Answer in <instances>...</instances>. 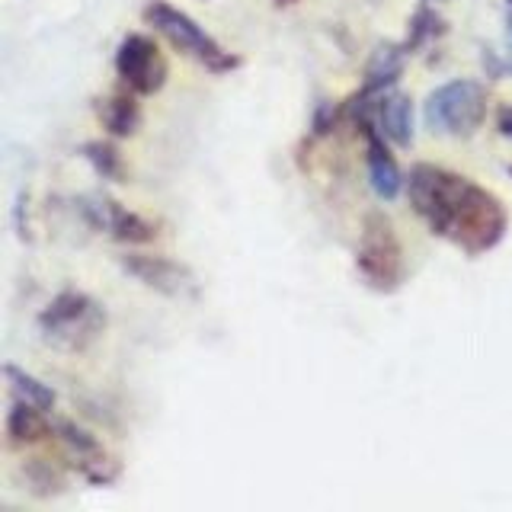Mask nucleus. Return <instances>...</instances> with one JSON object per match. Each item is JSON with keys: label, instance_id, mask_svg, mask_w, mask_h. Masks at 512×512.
I'll list each match as a JSON object with an SVG mask.
<instances>
[{"label": "nucleus", "instance_id": "f257e3e1", "mask_svg": "<svg viewBox=\"0 0 512 512\" xmlns=\"http://www.w3.org/2000/svg\"><path fill=\"white\" fill-rule=\"evenodd\" d=\"M407 196L432 234L445 237L468 256L487 253L506 237L509 215L503 202L464 173L416 164L407 180Z\"/></svg>", "mask_w": 512, "mask_h": 512}, {"label": "nucleus", "instance_id": "f03ea898", "mask_svg": "<svg viewBox=\"0 0 512 512\" xmlns=\"http://www.w3.org/2000/svg\"><path fill=\"white\" fill-rule=\"evenodd\" d=\"M356 272L368 288L381 295L397 292L407 279L404 244H400L394 221L384 212H372L362 221L359 250H356Z\"/></svg>", "mask_w": 512, "mask_h": 512}, {"label": "nucleus", "instance_id": "7ed1b4c3", "mask_svg": "<svg viewBox=\"0 0 512 512\" xmlns=\"http://www.w3.org/2000/svg\"><path fill=\"white\" fill-rule=\"evenodd\" d=\"M42 340L64 352H84L106 330V311L84 292H61L39 314Z\"/></svg>", "mask_w": 512, "mask_h": 512}, {"label": "nucleus", "instance_id": "20e7f679", "mask_svg": "<svg viewBox=\"0 0 512 512\" xmlns=\"http://www.w3.org/2000/svg\"><path fill=\"white\" fill-rule=\"evenodd\" d=\"M423 119L432 132L468 138L487 119V90L477 80H452L436 87L423 103Z\"/></svg>", "mask_w": 512, "mask_h": 512}, {"label": "nucleus", "instance_id": "39448f33", "mask_svg": "<svg viewBox=\"0 0 512 512\" xmlns=\"http://www.w3.org/2000/svg\"><path fill=\"white\" fill-rule=\"evenodd\" d=\"M144 23L154 26L160 36H167L176 48H183L186 55H192L199 64H205V68L215 71V74L234 71L240 64L237 55L224 52V48L212 36H208V32L196 20H192V16L170 7L167 0H151V4L144 7Z\"/></svg>", "mask_w": 512, "mask_h": 512}, {"label": "nucleus", "instance_id": "423d86ee", "mask_svg": "<svg viewBox=\"0 0 512 512\" xmlns=\"http://www.w3.org/2000/svg\"><path fill=\"white\" fill-rule=\"evenodd\" d=\"M116 71L122 84L138 96H151L167 84V58L160 55L157 42L141 32H128L119 42Z\"/></svg>", "mask_w": 512, "mask_h": 512}, {"label": "nucleus", "instance_id": "0eeeda50", "mask_svg": "<svg viewBox=\"0 0 512 512\" xmlns=\"http://www.w3.org/2000/svg\"><path fill=\"white\" fill-rule=\"evenodd\" d=\"M119 266L128 272L132 279H138L144 288L176 298V301H189L199 295V282L192 276V269L170 260V256H154V253H125L119 256Z\"/></svg>", "mask_w": 512, "mask_h": 512}, {"label": "nucleus", "instance_id": "6e6552de", "mask_svg": "<svg viewBox=\"0 0 512 512\" xmlns=\"http://www.w3.org/2000/svg\"><path fill=\"white\" fill-rule=\"evenodd\" d=\"M55 432H58L61 445L68 448V455L74 461V468L80 471V477L90 480L93 487H109L112 480L119 477V471H122L119 461L106 452L103 442L96 439L90 429L77 426L71 420H58Z\"/></svg>", "mask_w": 512, "mask_h": 512}, {"label": "nucleus", "instance_id": "1a4fd4ad", "mask_svg": "<svg viewBox=\"0 0 512 512\" xmlns=\"http://www.w3.org/2000/svg\"><path fill=\"white\" fill-rule=\"evenodd\" d=\"M77 205H80V215H84L96 231H106L112 240H119V244L135 247V244H151L157 237V228L148 218L128 212L125 205H119L109 196H84Z\"/></svg>", "mask_w": 512, "mask_h": 512}, {"label": "nucleus", "instance_id": "9d476101", "mask_svg": "<svg viewBox=\"0 0 512 512\" xmlns=\"http://www.w3.org/2000/svg\"><path fill=\"white\" fill-rule=\"evenodd\" d=\"M362 135H365V154H368V183H372L375 196L384 199V202H394L400 196V189H404V173H400L394 154L388 151V144H384V135L378 132L375 119H368L359 125Z\"/></svg>", "mask_w": 512, "mask_h": 512}, {"label": "nucleus", "instance_id": "9b49d317", "mask_svg": "<svg viewBox=\"0 0 512 512\" xmlns=\"http://www.w3.org/2000/svg\"><path fill=\"white\" fill-rule=\"evenodd\" d=\"M375 125L378 132L397 148L413 144V103L404 93H381L375 100Z\"/></svg>", "mask_w": 512, "mask_h": 512}, {"label": "nucleus", "instance_id": "f8f14e48", "mask_svg": "<svg viewBox=\"0 0 512 512\" xmlns=\"http://www.w3.org/2000/svg\"><path fill=\"white\" fill-rule=\"evenodd\" d=\"M4 429H7V442H10L13 448L36 445V442L48 439V436L55 432V426L48 423L45 410L26 404V400H16V404L10 407Z\"/></svg>", "mask_w": 512, "mask_h": 512}, {"label": "nucleus", "instance_id": "ddd939ff", "mask_svg": "<svg viewBox=\"0 0 512 512\" xmlns=\"http://www.w3.org/2000/svg\"><path fill=\"white\" fill-rule=\"evenodd\" d=\"M404 58H407L404 45H378L372 61H368V68H365L362 93H368V96L388 93L397 84V77L404 74Z\"/></svg>", "mask_w": 512, "mask_h": 512}, {"label": "nucleus", "instance_id": "4468645a", "mask_svg": "<svg viewBox=\"0 0 512 512\" xmlns=\"http://www.w3.org/2000/svg\"><path fill=\"white\" fill-rule=\"evenodd\" d=\"M138 93H112L106 100H100L96 112H100V122L112 138H128L138 132L141 125V109L135 103Z\"/></svg>", "mask_w": 512, "mask_h": 512}, {"label": "nucleus", "instance_id": "2eb2a0df", "mask_svg": "<svg viewBox=\"0 0 512 512\" xmlns=\"http://www.w3.org/2000/svg\"><path fill=\"white\" fill-rule=\"evenodd\" d=\"M23 480H26V490L39 500H48V496H58L64 487H68V474L58 461H48V458H26V464L20 468Z\"/></svg>", "mask_w": 512, "mask_h": 512}, {"label": "nucleus", "instance_id": "dca6fc26", "mask_svg": "<svg viewBox=\"0 0 512 512\" xmlns=\"http://www.w3.org/2000/svg\"><path fill=\"white\" fill-rule=\"evenodd\" d=\"M4 375H7V384H10V391L16 400H26V404L32 407H42V410H52L55 407V391L48 388L45 381H39L36 375H29L23 372V368H16V365H4Z\"/></svg>", "mask_w": 512, "mask_h": 512}, {"label": "nucleus", "instance_id": "f3484780", "mask_svg": "<svg viewBox=\"0 0 512 512\" xmlns=\"http://www.w3.org/2000/svg\"><path fill=\"white\" fill-rule=\"evenodd\" d=\"M84 157L90 160V167L96 170V176L112 183H122L125 180V164H122V154L116 144L109 141H87L84 144Z\"/></svg>", "mask_w": 512, "mask_h": 512}, {"label": "nucleus", "instance_id": "a211bd4d", "mask_svg": "<svg viewBox=\"0 0 512 512\" xmlns=\"http://www.w3.org/2000/svg\"><path fill=\"white\" fill-rule=\"evenodd\" d=\"M442 29H445V23L439 20V13H436V10H429V7L416 10V16L410 20V36H407L404 48H407V52H413V48L426 45L429 39L442 36Z\"/></svg>", "mask_w": 512, "mask_h": 512}, {"label": "nucleus", "instance_id": "6ab92c4d", "mask_svg": "<svg viewBox=\"0 0 512 512\" xmlns=\"http://www.w3.org/2000/svg\"><path fill=\"white\" fill-rule=\"evenodd\" d=\"M500 132H503L506 138H512V109H503V112H500Z\"/></svg>", "mask_w": 512, "mask_h": 512}, {"label": "nucleus", "instance_id": "aec40b11", "mask_svg": "<svg viewBox=\"0 0 512 512\" xmlns=\"http://www.w3.org/2000/svg\"><path fill=\"white\" fill-rule=\"evenodd\" d=\"M509 45H512V16H509Z\"/></svg>", "mask_w": 512, "mask_h": 512}, {"label": "nucleus", "instance_id": "412c9836", "mask_svg": "<svg viewBox=\"0 0 512 512\" xmlns=\"http://www.w3.org/2000/svg\"><path fill=\"white\" fill-rule=\"evenodd\" d=\"M509 4H512V0H509Z\"/></svg>", "mask_w": 512, "mask_h": 512}]
</instances>
